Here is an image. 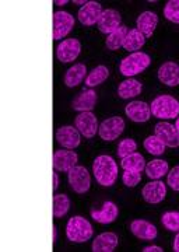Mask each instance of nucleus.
Instances as JSON below:
<instances>
[{
	"label": "nucleus",
	"instance_id": "obj_11",
	"mask_svg": "<svg viewBox=\"0 0 179 252\" xmlns=\"http://www.w3.org/2000/svg\"><path fill=\"white\" fill-rule=\"evenodd\" d=\"M102 6L98 1H87L80 10H79V21L86 27H91L94 24H98V20L102 14Z\"/></svg>",
	"mask_w": 179,
	"mask_h": 252
},
{
	"label": "nucleus",
	"instance_id": "obj_9",
	"mask_svg": "<svg viewBox=\"0 0 179 252\" xmlns=\"http://www.w3.org/2000/svg\"><path fill=\"white\" fill-rule=\"evenodd\" d=\"M81 52V44L76 38H67L62 41L58 49H56V56L62 63H70L74 59L79 58Z\"/></svg>",
	"mask_w": 179,
	"mask_h": 252
},
{
	"label": "nucleus",
	"instance_id": "obj_27",
	"mask_svg": "<svg viewBox=\"0 0 179 252\" xmlns=\"http://www.w3.org/2000/svg\"><path fill=\"white\" fill-rule=\"evenodd\" d=\"M168 174V162L165 160H151L146 164V175L150 180H160Z\"/></svg>",
	"mask_w": 179,
	"mask_h": 252
},
{
	"label": "nucleus",
	"instance_id": "obj_26",
	"mask_svg": "<svg viewBox=\"0 0 179 252\" xmlns=\"http://www.w3.org/2000/svg\"><path fill=\"white\" fill-rule=\"evenodd\" d=\"M120 165L123 170H127V171L142 172L146 170V161H144L143 154L136 153V152L123 157L120 161Z\"/></svg>",
	"mask_w": 179,
	"mask_h": 252
},
{
	"label": "nucleus",
	"instance_id": "obj_28",
	"mask_svg": "<svg viewBox=\"0 0 179 252\" xmlns=\"http://www.w3.org/2000/svg\"><path fill=\"white\" fill-rule=\"evenodd\" d=\"M129 32V28L126 26H120L118 28L117 31H114L112 34H109L107 36V41H105V45H107L108 49L111 51H117L120 46H123V42H125V38Z\"/></svg>",
	"mask_w": 179,
	"mask_h": 252
},
{
	"label": "nucleus",
	"instance_id": "obj_21",
	"mask_svg": "<svg viewBox=\"0 0 179 252\" xmlns=\"http://www.w3.org/2000/svg\"><path fill=\"white\" fill-rule=\"evenodd\" d=\"M97 104V93L94 90H84L80 95L73 99L72 107L77 112H89L92 111Z\"/></svg>",
	"mask_w": 179,
	"mask_h": 252
},
{
	"label": "nucleus",
	"instance_id": "obj_38",
	"mask_svg": "<svg viewBox=\"0 0 179 252\" xmlns=\"http://www.w3.org/2000/svg\"><path fill=\"white\" fill-rule=\"evenodd\" d=\"M58 187H59V177H58L56 171H54V192H56Z\"/></svg>",
	"mask_w": 179,
	"mask_h": 252
},
{
	"label": "nucleus",
	"instance_id": "obj_37",
	"mask_svg": "<svg viewBox=\"0 0 179 252\" xmlns=\"http://www.w3.org/2000/svg\"><path fill=\"white\" fill-rule=\"evenodd\" d=\"M161 247H158V245H149V247H144L143 252H162Z\"/></svg>",
	"mask_w": 179,
	"mask_h": 252
},
{
	"label": "nucleus",
	"instance_id": "obj_42",
	"mask_svg": "<svg viewBox=\"0 0 179 252\" xmlns=\"http://www.w3.org/2000/svg\"><path fill=\"white\" fill-rule=\"evenodd\" d=\"M58 240V230H56V225H54V244H56Z\"/></svg>",
	"mask_w": 179,
	"mask_h": 252
},
{
	"label": "nucleus",
	"instance_id": "obj_7",
	"mask_svg": "<svg viewBox=\"0 0 179 252\" xmlns=\"http://www.w3.org/2000/svg\"><path fill=\"white\" fill-rule=\"evenodd\" d=\"M74 126L76 129L80 132L81 135L87 139H91L94 137L95 133L98 132V121H97V117L92 114V111H89V112H80L76 119H74Z\"/></svg>",
	"mask_w": 179,
	"mask_h": 252
},
{
	"label": "nucleus",
	"instance_id": "obj_10",
	"mask_svg": "<svg viewBox=\"0 0 179 252\" xmlns=\"http://www.w3.org/2000/svg\"><path fill=\"white\" fill-rule=\"evenodd\" d=\"M56 142L64 149L72 150L80 146L81 133L76 129V126H60L56 130Z\"/></svg>",
	"mask_w": 179,
	"mask_h": 252
},
{
	"label": "nucleus",
	"instance_id": "obj_5",
	"mask_svg": "<svg viewBox=\"0 0 179 252\" xmlns=\"http://www.w3.org/2000/svg\"><path fill=\"white\" fill-rule=\"evenodd\" d=\"M67 180L76 193H86L91 188V177L89 170L83 165H74L67 172Z\"/></svg>",
	"mask_w": 179,
	"mask_h": 252
},
{
	"label": "nucleus",
	"instance_id": "obj_18",
	"mask_svg": "<svg viewBox=\"0 0 179 252\" xmlns=\"http://www.w3.org/2000/svg\"><path fill=\"white\" fill-rule=\"evenodd\" d=\"M130 231L137 238L146 240V241H151L154 238H157V234H158L157 227L147 220H134V221H132L130 223Z\"/></svg>",
	"mask_w": 179,
	"mask_h": 252
},
{
	"label": "nucleus",
	"instance_id": "obj_8",
	"mask_svg": "<svg viewBox=\"0 0 179 252\" xmlns=\"http://www.w3.org/2000/svg\"><path fill=\"white\" fill-rule=\"evenodd\" d=\"M74 27V17L72 14H69L67 11H55L54 13V38L56 39H62L67 35Z\"/></svg>",
	"mask_w": 179,
	"mask_h": 252
},
{
	"label": "nucleus",
	"instance_id": "obj_43",
	"mask_svg": "<svg viewBox=\"0 0 179 252\" xmlns=\"http://www.w3.org/2000/svg\"><path fill=\"white\" fill-rule=\"evenodd\" d=\"M175 129H177V132H178V136H179V118H177V124H175Z\"/></svg>",
	"mask_w": 179,
	"mask_h": 252
},
{
	"label": "nucleus",
	"instance_id": "obj_14",
	"mask_svg": "<svg viewBox=\"0 0 179 252\" xmlns=\"http://www.w3.org/2000/svg\"><path fill=\"white\" fill-rule=\"evenodd\" d=\"M79 156L73 150H56L54 153V170L60 172H69L77 165Z\"/></svg>",
	"mask_w": 179,
	"mask_h": 252
},
{
	"label": "nucleus",
	"instance_id": "obj_17",
	"mask_svg": "<svg viewBox=\"0 0 179 252\" xmlns=\"http://www.w3.org/2000/svg\"><path fill=\"white\" fill-rule=\"evenodd\" d=\"M158 80L168 87L179 86V64L175 62H165L158 69Z\"/></svg>",
	"mask_w": 179,
	"mask_h": 252
},
{
	"label": "nucleus",
	"instance_id": "obj_16",
	"mask_svg": "<svg viewBox=\"0 0 179 252\" xmlns=\"http://www.w3.org/2000/svg\"><path fill=\"white\" fill-rule=\"evenodd\" d=\"M155 136L168 147L175 149L179 146L178 132H177L175 126L171 125L168 122H160L155 125Z\"/></svg>",
	"mask_w": 179,
	"mask_h": 252
},
{
	"label": "nucleus",
	"instance_id": "obj_13",
	"mask_svg": "<svg viewBox=\"0 0 179 252\" xmlns=\"http://www.w3.org/2000/svg\"><path fill=\"white\" fill-rule=\"evenodd\" d=\"M97 26H98V30L102 34L109 35L122 26V17H120L118 10L107 9L102 11Z\"/></svg>",
	"mask_w": 179,
	"mask_h": 252
},
{
	"label": "nucleus",
	"instance_id": "obj_34",
	"mask_svg": "<svg viewBox=\"0 0 179 252\" xmlns=\"http://www.w3.org/2000/svg\"><path fill=\"white\" fill-rule=\"evenodd\" d=\"M136 149H137V143L134 142L133 139H125V140H122L120 143L118 144V156L120 158H123L126 156L134 153Z\"/></svg>",
	"mask_w": 179,
	"mask_h": 252
},
{
	"label": "nucleus",
	"instance_id": "obj_22",
	"mask_svg": "<svg viewBox=\"0 0 179 252\" xmlns=\"http://www.w3.org/2000/svg\"><path fill=\"white\" fill-rule=\"evenodd\" d=\"M118 247V235L115 233L99 234L91 245L92 252H112Z\"/></svg>",
	"mask_w": 179,
	"mask_h": 252
},
{
	"label": "nucleus",
	"instance_id": "obj_32",
	"mask_svg": "<svg viewBox=\"0 0 179 252\" xmlns=\"http://www.w3.org/2000/svg\"><path fill=\"white\" fill-rule=\"evenodd\" d=\"M161 223L167 230L174 231V233H179V212L172 210V212L164 213L161 217Z\"/></svg>",
	"mask_w": 179,
	"mask_h": 252
},
{
	"label": "nucleus",
	"instance_id": "obj_29",
	"mask_svg": "<svg viewBox=\"0 0 179 252\" xmlns=\"http://www.w3.org/2000/svg\"><path fill=\"white\" fill-rule=\"evenodd\" d=\"M108 76H109V70H108L107 66L99 64L94 70H91L89 76L86 77V86L87 87H97L107 80Z\"/></svg>",
	"mask_w": 179,
	"mask_h": 252
},
{
	"label": "nucleus",
	"instance_id": "obj_35",
	"mask_svg": "<svg viewBox=\"0 0 179 252\" xmlns=\"http://www.w3.org/2000/svg\"><path fill=\"white\" fill-rule=\"evenodd\" d=\"M122 181H123L126 187L133 188L136 185H139V182L142 181V175H140V172L137 171H127V170H125Z\"/></svg>",
	"mask_w": 179,
	"mask_h": 252
},
{
	"label": "nucleus",
	"instance_id": "obj_33",
	"mask_svg": "<svg viewBox=\"0 0 179 252\" xmlns=\"http://www.w3.org/2000/svg\"><path fill=\"white\" fill-rule=\"evenodd\" d=\"M164 17L171 23L179 24V0H170L164 7Z\"/></svg>",
	"mask_w": 179,
	"mask_h": 252
},
{
	"label": "nucleus",
	"instance_id": "obj_19",
	"mask_svg": "<svg viewBox=\"0 0 179 252\" xmlns=\"http://www.w3.org/2000/svg\"><path fill=\"white\" fill-rule=\"evenodd\" d=\"M118 213H119V210H118L117 205H115L114 202H111V200H107V202L104 203V207H102L101 210H95V209L91 210V217H92L97 223H101V224H109V223H112V221L117 220Z\"/></svg>",
	"mask_w": 179,
	"mask_h": 252
},
{
	"label": "nucleus",
	"instance_id": "obj_39",
	"mask_svg": "<svg viewBox=\"0 0 179 252\" xmlns=\"http://www.w3.org/2000/svg\"><path fill=\"white\" fill-rule=\"evenodd\" d=\"M174 251L179 252V233L175 237V240H174Z\"/></svg>",
	"mask_w": 179,
	"mask_h": 252
},
{
	"label": "nucleus",
	"instance_id": "obj_20",
	"mask_svg": "<svg viewBox=\"0 0 179 252\" xmlns=\"http://www.w3.org/2000/svg\"><path fill=\"white\" fill-rule=\"evenodd\" d=\"M158 24V16L154 14L152 11H143L137 20H136V26L137 30L143 34L146 38H150L154 34L155 28Z\"/></svg>",
	"mask_w": 179,
	"mask_h": 252
},
{
	"label": "nucleus",
	"instance_id": "obj_24",
	"mask_svg": "<svg viewBox=\"0 0 179 252\" xmlns=\"http://www.w3.org/2000/svg\"><path fill=\"white\" fill-rule=\"evenodd\" d=\"M142 83L134 79H127V80L122 81L118 87V95L122 99H129L137 97L142 93Z\"/></svg>",
	"mask_w": 179,
	"mask_h": 252
},
{
	"label": "nucleus",
	"instance_id": "obj_36",
	"mask_svg": "<svg viewBox=\"0 0 179 252\" xmlns=\"http://www.w3.org/2000/svg\"><path fill=\"white\" fill-rule=\"evenodd\" d=\"M168 187L174 190L179 192V165L174 167L170 172H168Z\"/></svg>",
	"mask_w": 179,
	"mask_h": 252
},
{
	"label": "nucleus",
	"instance_id": "obj_6",
	"mask_svg": "<svg viewBox=\"0 0 179 252\" xmlns=\"http://www.w3.org/2000/svg\"><path fill=\"white\" fill-rule=\"evenodd\" d=\"M125 121L120 117H112L105 119L98 127V135L105 142H114L125 130Z\"/></svg>",
	"mask_w": 179,
	"mask_h": 252
},
{
	"label": "nucleus",
	"instance_id": "obj_41",
	"mask_svg": "<svg viewBox=\"0 0 179 252\" xmlns=\"http://www.w3.org/2000/svg\"><path fill=\"white\" fill-rule=\"evenodd\" d=\"M55 3H56L58 6H64V4L67 3V0H56Z\"/></svg>",
	"mask_w": 179,
	"mask_h": 252
},
{
	"label": "nucleus",
	"instance_id": "obj_40",
	"mask_svg": "<svg viewBox=\"0 0 179 252\" xmlns=\"http://www.w3.org/2000/svg\"><path fill=\"white\" fill-rule=\"evenodd\" d=\"M73 3H74V4H77V6H84L87 1H84V0H74Z\"/></svg>",
	"mask_w": 179,
	"mask_h": 252
},
{
	"label": "nucleus",
	"instance_id": "obj_15",
	"mask_svg": "<svg viewBox=\"0 0 179 252\" xmlns=\"http://www.w3.org/2000/svg\"><path fill=\"white\" fill-rule=\"evenodd\" d=\"M125 114L130 121L143 124V122H147L151 117V109L143 101H132L126 105Z\"/></svg>",
	"mask_w": 179,
	"mask_h": 252
},
{
	"label": "nucleus",
	"instance_id": "obj_23",
	"mask_svg": "<svg viewBox=\"0 0 179 252\" xmlns=\"http://www.w3.org/2000/svg\"><path fill=\"white\" fill-rule=\"evenodd\" d=\"M86 77H87V67H86V64L84 63H76L66 73L64 84L67 87L73 89V87H77Z\"/></svg>",
	"mask_w": 179,
	"mask_h": 252
},
{
	"label": "nucleus",
	"instance_id": "obj_1",
	"mask_svg": "<svg viewBox=\"0 0 179 252\" xmlns=\"http://www.w3.org/2000/svg\"><path fill=\"white\" fill-rule=\"evenodd\" d=\"M94 177L101 187H112L118 178V165L111 156H98L92 162Z\"/></svg>",
	"mask_w": 179,
	"mask_h": 252
},
{
	"label": "nucleus",
	"instance_id": "obj_31",
	"mask_svg": "<svg viewBox=\"0 0 179 252\" xmlns=\"http://www.w3.org/2000/svg\"><path fill=\"white\" fill-rule=\"evenodd\" d=\"M144 149L149 152L150 154H152V156H161V154H164V152H165V144L162 143L161 140L157 137V136H150V137H147L146 140H144Z\"/></svg>",
	"mask_w": 179,
	"mask_h": 252
},
{
	"label": "nucleus",
	"instance_id": "obj_12",
	"mask_svg": "<svg viewBox=\"0 0 179 252\" xmlns=\"http://www.w3.org/2000/svg\"><path fill=\"white\" fill-rule=\"evenodd\" d=\"M143 199L147 203L157 205L165 199L167 195V185L160 180H152L151 182L146 184V187L142 189Z\"/></svg>",
	"mask_w": 179,
	"mask_h": 252
},
{
	"label": "nucleus",
	"instance_id": "obj_25",
	"mask_svg": "<svg viewBox=\"0 0 179 252\" xmlns=\"http://www.w3.org/2000/svg\"><path fill=\"white\" fill-rule=\"evenodd\" d=\"M144 42H146V36L137 28H133V30H129L125 42H123V48L133 54V52H139V49L143 48Z\"/></svg>",
	"mask_w": 179,
	"mask_h": 252
},
{
	"label": "nucleus",
	"instance_id": "obj_2",
	"mask_svg": "<svg viewBox=\"0 0 179 252\" xmlns=\"http://www.w3.org/2000/svg\"><path fill=\"white\" fill-rule=\"evenodd\" d=\"M92 225L87 219L81 216H73L66 225V235L72 243H86L92 237Z\"/></svg>",
	"mask_w": 179,
	"mask_h": 252
},
{
	"label": "nucleus",
	"instance_id": "obj_3",
	"mask_svg": "<svg viewBox=\"0 0 179 252\" xmlns=\"http://www.w3.org/2000/svg\"><path fill=\"white\" fill-rule=\"evenodd\" d=\"M151 115L160 119H175L179 115V101L172 95H158L152 99Z\"/></svg>",
	"mask_w": 179,
	"mask_h": 252
},
{
	"label": "nucleus",
	"instance_id": "obj_4",
	"mask_svg": "<svg viewBox=\"0 0 179 252\" xmlns=\"http://www.w3.org/2000/svg\"><path fill=\"white\" fill-rule=\"evenodd\" d=\"M151 63L150 56L144 52H133L129 56H126L125 59L120 62L119 66V72L122 73L126 77H132L136 76L139 73H142L146 70Z\"/></svg>",
	"mask_w": 179,
	"mask_h": 252
},
{
	"label": "nucleus",
	"instance_id": "obj_30",
	"mask_svg": "<svg viewBox=\"0 0 179 252\" xmlns=\"http://www.w3.org/2000/svg\"><path fill=\"white\" fill-rule=\"evenodd\" d=\"M70 209V199L67 195L63 193H55L54 196V217L60 219L63 217Z\"/></svg>",
	"mask_w": 179,
	"mask_h": 252
}]
</instances>
